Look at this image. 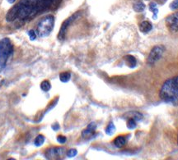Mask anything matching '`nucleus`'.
Here are the masks:
<instances>
[{
  "label": "nucleus",
  "instance_id": "obj_22",
  "mask_svg": "<svg viewBox=\"0 0 178 160\" xmlns=\"http://www.w3.org/2000/svg\"><path fill=\"white\" fill-rule=\"evenodd\" d=\"M170 9L172 11L178 9V0H173L170 4Z\"/></svg>",
  "mask_w": 178,
  "mask_h": 160
},
{
  "label": "nucleus",
  "instance_id": "obj_4",
  "mask_svg": "<svg viewBox=\"0 0 178 160\" xmlns=\"http://www.w3.org/2000/svg\"><path fill=\"white\" fill-rule=\"evenodd\" d=\"M54 17L47 15L41 20L37 26V32L40 37H46L51 34L54 28Z\"/></svg>",
  "mask_w": 178,
  "mask_h": 160
},
{
  "label": "nucleus",
  "instance_id": "obj_15",
  "mask_svg": "<svg viewBox=\"0 0 178 160\" xmlns=\"http://www.w3.org/2000/svg\"><path fill=\"white\" fill-rule=\"evenodd\" d=\"M145 4H143L141 1H137L133 4V9L136 12H143L145 10Z\"/></svg>",
  "mask_w": 178,
  "mask_h": 160
},
{
  "label": "nucleus",
  "instance_id": "obj_6",
  "mask_svg": "<svg viewBox=\"0 0 178 160\" xmlns=\"http://www.w3.org/2000/svg\"><path fill=\"white\" fill-rule=\"evenodd\" d=\"M80 15H81V12H80V11H77V12H76L75 14H74V15L71 16L70 17H69L68 19H66L65 21L62 23V26H61V27H60V30H59V32L58 34L59 40L62 41V40L64 39L67 30L69 29V27L70 25L74 22L75 20L77 19V17H78Z\"/></svg>",
  "mask_w": 178,
  "mask_h": 160
},
{
  "label": "nucleus",
  "instance_id": "obj_1",
  "mask_svg": "<svg viewBox=\"0 0 178 160\" xmlns=\"http://www.w3.org/2000/svg\"><path fill=\"white\" fill-rule=\"evenodd\" d=\"M17 7V18L20 20L32 18L38 12L45 11V0H21Z\"/></svg>",
  "mask_w": 178,
  "mask_h": 160
},
{
  "label": "nucleus",
  "instance_id": "obj_21",
  "mask_svg": "<svg viewBox=\"0 0 178 160\" xmlns=\"http://www.w3.org/2000/svg\"><path fill=\"white\" fill-rule=\"evenodd\" d=\"M66 154H67V156L69 157V158H74L77 154V149H70L68 150V152L66 153Z\"/></svg>",
  "mask_w": 178,
  "mask_h": 160
},
{
  "label": "nucleus",
  "instance_id": "obj_12",
  "mask_svg": "<svg viewBox=\"0 0 178 160\" xmlns=\"http://www.w3.org/2000/svg\"><path fill=\"white\" fill-rule=\"evenodd\" d=\"M124 60L125 62V64L130 68H135L136 65H137V60H136L135 57L132 56V55H130V54L124 56Z\"/></svg>",
  "mask_w": 178,
  "mask_h": 160
},
{
  "label": "nucleus",
  "instance_id": "obj_2",
  "mask_svg": "<svg viewBox=\"0 0 178 160\" xmlns=\"http://www.w3.org/2000/svg\"><path fill=\"white\" fill-rule=\"evenodd\" d=\"M159 96L165 103L178 106V76L168 79L163 83Z\"/></svg>",
  "mask_w": 178,
  "mask_h": 160
},
{
  "label": "nucleus",
  "instance_id": "obj_16",
  "mask_svg": "<svg viewBox=\"0 0 178 160\" xmlns=\"http://www.w3.org/2000/svg\"><path fill=\"white\" fill-rule=\"evenodd\" d=\"M70 79H71V73L69 72H64L59 74V80H61L63 83L69 82Z\"/></svg>",
  "mask_w": 178,
  "mask_h": 160
},
{
  "label": "nucleus",
  "instance_id": "obj_17",
  "mask_svg": "<svg viewBox=\"0 0 178 160\" xmlns=\"http://www.w3.org/2000/svg\"><path fill=\"white\" fill-rule=\"evenodd\" d=\"M105 132L107 136H112L113 134L116 132V126L114 125L113 122H110L108 124V126L106 127Z\"/></svg>",
  "mask_w": 178,
  "mask_h": 160
},
{
  "label": "nucleus",
  "instance_id": "obj_3",
  "mask_svg": "<svg viewBox=\"0 0 178 160\" xmlns=\"http://www.w3.org/2000/svg\"><path fill=\"white\" fill-rule=\"evenodd\" d=\"M13 46L10 39L4 38L0 39V72L5 68L9 57L12 56Z\"/></svg>",
  "mask_w": 178,
  "mask_h": 160
},
{
  "label": "nucleus",
  "instance_id": "obj_28",
  "mask_svg": "<svg viewBox=\"0 0 178 160\" xmlns=\"http://www.w3.org/2000/svg\"><path fill=\"white\" fill-rule=\"evenodd\" d=\"M177 143H178V139H177Z\"/></svg>",
  "mask_w": 178,
  "mask_h": 160
},
{
  "label": "nucleus",
  "instance_id": "obj_11",
  "mask_svg": "<svg viewBox=\"0 0 178 160\" xmlns=\"http://www.w3.org/2000/svg\"><path fill=\"white\" fill-rule=\"evenodd\" d=\"M139 28H140V31L143 33V34H147L148 32H150L153 29V25L151 24L150 22L148 21H143L142 22L140 23V26H139Z\"/></svg>",
  "mask_w": 178,
  "mask_h": 160
},
{
  "label": "nucleus",
  "instance_id": "obj_24",
  "mask_svg": "<svg viewBox=\"0 0 178 160\" xmlns=\"http://www.w3.org/2000/svg\"><path fill=\"white\" fill-rule=\"evenodd\" d=\"M28 35H29L31 40H34V39H35V38H36V34H35V31H32V30L28 31Z\"/></svg>",
  "mask_w": 178,
  "mask_h": 160
},
{
  "label": "nucleus",
  "instance_id": "obj_18",
  "mask_svg": "<svg viewBox=\"0 0 178 160\" xmlns=\"http://www.w3.org/2000/svg\"><path fill=\"white\" fill-rule=\"evenodd\" d=\"M44 142H45V136H42V135H39L35 137V141H34V144H35V146L40 147V146H41L44 144Z\"/></svg>",
  "mask_w": 178,
  "mask_h": 160
},
{
  "label": "nucleus",
  "instance_id": "obj_10",
  "mask_svg": "<svg viewBox=\"0 0 178 160\" xmlns=\"http://www.w3.org/2000/svg\"><path fill=\"white\" fill-rule=\"evenodd\" d=\"M17 15H18V7L17 4L8 11V13L6 15V21L8 22H13L14 20L17 18Z\"/></svg>",
  "mask_w": 178,
  "mask_h": 160
},
{
  "label": "nucleus",
  "instance_id": "obj_26",
  "mask_svg": "<svg viewBox=\"0 0 178 160\" xmlns=\"http://www.w3.org/2000/svg\"><path fill=\"white\" fill-rule=\"evenodd\" d=\"M52 127V129L54 130V131H58V130H59V124H57V123H55V124H54L53 126H51Z\"/></svg>",
  "mask_w": 178,
  "mask_h": 160
},
{
  "label": "nucleus",
  "instance_id": "obj_7",
  "mask_svg": "<svg viewBox=\"0 0 178 160\" xmlns=\"http://www.w3.org/2000/svg\"><path fill=\"white\" fill-rule=\"evenodd\" d=\"M166 26L171 32L178 31V12H175L166 18Z\"/></svg>",
  "mask_w": 178,
  "mask_h": 160
},
{
  "label": "nucleus",
  "instance_id": "obj_5",
  "mask_svg": "<svg viewBox=\"0 0 178 160\" xmlns=\"http://www.w3.org/2000/svg\"><path fill=\"white\" fill-rule=\"evenodd\" d=\"M164 51H165V48L163 45H157L153 47L148 54L147 59L148 64L151 66L154 65L162 57Z\"/></svg>",
  "mask_w": 178,
  "mask_h": 160
},
{
  "label": "nucleus",
  "instance_id": "obj_9",
  "mask_svg": "<svg viewBox=\"0 0 178 160\" xmlns=\"http://www.w3.org/2000/svg\"><path fill=\"white\" fill-rule=\"evenodd\" d=\"M96 128H97V125H96L95 122H91V123H89L88 126H87V128L82 131V137H92L93 135L95 134Z\"/></svg>",
  "mask_w": 178,
  "mask_h": 160
},
{
  "label": "nucleus",
  "instance_id": "obj_8",
  "mask_svg": "<svg viewBox=\"0 0 178 160\" xmlns=\"http://www.w3.org/2000/svg\"><path fill=\"white\" fill-rule=\"evenodd\" d=\"M64 154V149L62 147H53L48 149L45 154L47 159H58Z\"/></svg>",
  "mask_w": 178,
  "mask_h": 160
},
{
  "label": "nucleus",
  "instance_id": "obj_25",
  "mask_svg": "<svg viewBox=\"0 0 178 160\" xmlns=\"http://www.w3.org/2000/svg\"><path fill=\"white\" fill-rule=\"evenodd\" d=\"M157 8V4H156L155 2L150 3V4H149V10H150V11H152L153 9H154V8Z\"/></svg>",
  "mask_w": 178,
  "mask_h": 160
},
{
  "label": "nucleus",
  "instance_id": "obj_20",
  "mask_svg": "<svg viewBox=\"0 0 178 160\" xmlns=\"http://www.w3.org/2000/svg\"><path fill=\"white\" fill-rule=\"evenodd\" d=\"M127 128L130 130H134L135 129L136 126H137V123H136V121L133 118H129L127 121Z\"/></svg>",
  "mask_w": 178,
  "mask_h": 160
},
{
  "label": "nucleus",
  "instance_id": "obj_19",
  "mask_svg": "<svg viewBox=\"0 0 178 160\" xmlns=\"http://www.w3.org/2000/svg\"><path fill=\"white\" fill-rule=\"evenodd\" d=\"M41 90H42L43 91H49L51 89V83H50V81L46 80H43L42 82H41Z\"/></svg>",
  "mask_w": 178,
  "mask_h": 160
},
{
  "label": "nucleus",
  "instance_id": "obj_23",
  "mask_svg": "<svg viewBox=\"0 0 178 160\" xmlns=\"http://www.w3.org/2000/svg\"><path fill=\"white\" fill-rule=\"evenodd\" d=\"M57 141L59 144H64L67 141V138L65 136H57Z\"/></svg>",
  "mask_w": 178,
  "mask_h": 160
},
{
  "label": "nucleus",
  "instance_id": "obj_27",
  "mask_svg": "<svg viewBox=\"0 0 178 160\" xmlns=\"http://www.w3.org/2000/svg\"><path fill=\"white\" fill-rule=\"evenodd\" d=\"M7 1H8L9 4H14V3L16 2V0H7Z\"/></svg>",
  "mask_w": 178,
  "mask_h": 160
},
{
  "label": "nucleus",
  "instance_id": "obj_13",
  "mask_svg": "<svg viewBox=\"0 0 178 160\" xmlns=\"http://www.w3.org/2000/svg\"><path fill=\"white\" fill-rule=\"evenodd\" d=\"M126 116L129 118H133L135 119L136 122H141L143 120V116L142 113H140V112H137V111H131V112H129L128 113H126Z\"/></svg>",
  "mask_w": 178,
  "mask_h": 160
},
{
  "label": "nucleus",
  "instance_id": "obj_14",
  "mask_svg": "<svg viewBox=\"0 0 178 160\" xmlns=\"http://www.w3.org/2000/svg\"><path fill=\"white\" fill-rule=\"evenodd\" d=\"M126 145V139L123 136H119L114 140V145L118 149L123 148Z\"/></svg>",
  "mask_w": 178,
  "mask_h": 160
}]
</instances>
